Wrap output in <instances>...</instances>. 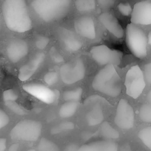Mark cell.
<instances>
[{"mask_svg": "<svg viewBox=\"0 0 151 151\" xmlns=\"http://www.w3.org/2000/svg\"><path fill=\"white\" fill-rule=\"evenodd\" d=\"M19 149V144L18 143H14L9 148V151H17Z\"/></svg>", "mask_w": 151, "mask_h": 151, "instance_id": "74e56055", "label": "cell"}, {"mask_svg": "<svg viewBox=\"0 0 151 151\" xmlns=\"http://www.w3.org/2000/svg\"><path fill=\"white\" fill-rule=\"evenodd\" d=\"M97 2L101 8L109 9L114 5L115 0H97Z\"/></svg>", "mask_w": 151, "mask_h": 151, "instance_id": "e575fe53", "label": "cell"}, {"mask_svg": "<svg viewBox=\"0 0 151 151\" xmlns=\"http://www.w3.org/2000/svg\"><path fill=\"white\" fill-rule=\"evenodd\" d=\"M9 122V118L7 114L0 109V129L6 126Z\"/></svg>", "mask_w": 151, "mask_h": 151, "instance_id": "d6a6232c", "label": "cell"}, {"mask_svg": "<svg viewBox=\"0 0 151 151\" xmlns=\"http://www.w3.org/2000/svg\"><path fill=\"white\" fill-rule=\"evenodd\" d=\"M90 52L93 59L100 65H106L110 64L119 65L123 57L121 51L110 49L105 45L94 46Z\"/></svg>", "mask_w": 151, "mask_h": 151, "instance_id": "ba28073f", "label": "cell"}, {"mask_svg": "<svg viewBox=\"0 0 151 151\" xmlns=\"http://www.w3.org/2000/svg\"><path fill=\"white\" fill-rule=\"evenodd\" d=\"M74 128V124L73 123L71 122H62L52 128L51 133L58 134L63 132L73 130Z\"/></svg>", "mask_w": 151, "mask_h": 151, "instance_id": "484cf974", "label": "cell"}, {"mask_svg": "<svg viewBox=\"0 0 151 151\" xmlns=\"http://www.w3.org/2000/svg\"><path fill=\"white\" fill-rule=\"evenodd\" d=\"M44 80L47 84L49 86H52L58 81V76L56 72L49 71L44 75Z\"/></svg>", "mask_w": 151, "mask_h": 151, "instance_id": "f1b7e54d", "label": "cell"}, {"mask_svg": "<svg viewBox=\"0 0 151 151\" xmlns=\"http://www.w3.org/2000/svg\"><path fill=\"white\" fill-rule=\"evenodd\" d=\"M126 41L129 50L136 57L143 58L147 55V37L136 24L131 23L127 25Z\"/></svg>", "mask_w": 151, "mask_h": 151, "instance_id": "277c9868", "label": "cell"}, {"mask_svg": "<svg viewBox=\"0 0 151 151\" xmlns=\"http://www.w3.org/2000/svg\"><path fill=\"white\" fill-rule=\"evenodd\" d=\"M49 38L45 35H38L35 38V45L40 50L45 49L49 44Z\"/></svg>", "mask_w": 151, "mask_h": 151, "instance_id": "83f0119b", "label": "cell"}, {"mask_svg": "<svg viewBox=\"0 0 151 151\" xmlns=\"http://www.w3.org/2000/svg\"><path fill=\"white\" fill-rule=\"evenodd\" d=\"M124 86L126 94L133 99H137L142 93L146 86L145 78L138 65L132 66L126 73Z\"/></svg>", "mask_w": 151, "mask_h": 151, "instance_id": "8992f818", "label": "cell"}, {"mask_svg": "<svg viewBox=\"0 0 151 151\" xmlns=\"http://www.w3.org/2000/svg\"><path fill=\"white\" fill-rule=\"evenodd\" d=\"M83 95V89L77 87L74 89L68 90L63 93V97L65 101H79Z\"/></svg>", "mask_w": 151, "mask_h": 151, "instance_id": "603a6c76", "label": "cell"}, {"mask_svg": "<svg viewBox=\"0 0 151 151\" xmlns=\"http://www.w3.org/2000/svg\"><path fill=\"white\" fill-rule=\"evenodd\" d=\"M76 9L80 12H88L96 8V0H74Z\"/></svg>", "mask_w": 151, "mask_h": 151, "instance_id": "7402d4cb", "label": "cell"}, {"mask_svg": "<svg viewBox=\"0 0 151 151\" xmlns=\"http://www.w3.org/2000/svg\"><path fill=\"white\" fill-rule=\"evenodd\" d=\"M23 89L40 101L46 104H51L56 99V94L48 87L38 83L27 84L22 87Z\"/></svg>", "mask_w": 151, "mask_h": 151, "instance_id": "30bf717a", "label": "cell"}, {"mask_svg": "<svg viewBox=\"0 0 151 151\" xmlns=\"http://www.w3.org/2000/svg\"><path fill=\"white\" fill-rule=\"evenodd\" d=\"M62 81L72 84L82 80L86 74L85 64L81 58H78L62 65L60 69Z\"/></svg>", "mask_w": 151, "mask_h": 151, "instance_id": "52a82bcc", "label": "cell"}, {"mask_svg": "<svg viewBox=\"0 0 151 151\" xmlns=\"http://www.w3.org/2000/svg\"><path fill=\"white\" fill-rule=\"evenodd\" d=\"M139 117L144 122L151 123V89L140 107Z\"/></svg>", "mask_w": 151, "mask_h": 151, "instance_id": "d6986e66", "label": "cell"}, {"mask_svg": "<svg viewBox=\"0 0 151 151\" xmlns=\"http://www.w3.org/2000/svg\"><path fill=\"white\" fill-rule=\"evenodd\" d=\"M144 76L146 81L151 84V63H147L144 67Z\"/></svg>", "mask_w": 151, "mask_h": 151, "instance_id": "836d02e7", "label": "cell"}, {"mask_svg": "<svg viewBox=\"0 0 151 151\" xmlns=\"http://www.w3.org/2000/svg\"><path fill=\"white\" fill-rule=\"evenodd\" d=\"M58 35L61 44L67 51L75 52L81 48V41L73 32L65 28H61L58 30Z\"/></svg>", "mask_w": 151, "mask_h": 151, "instance_id": "9a60e30c", "label": "cell"}, {"mask_svg": "<svg viewBox=\"0 0 151 151\" xmlns=\"http://www.w3.org/2000/svg\"><path fill=\"white\" fill-rule=\"evenodd\" d=\"M130 21L134 24H151V2L143 1L135 4L131 14Z\"/></svg>", "mask_w": 151, "mask_h": 151, "instance_id": "8fae6325", "label": "cell"}, {"mask_svg": "<svg viewBox=\"0 0 151 151\" xmlns=\"http://www.w3.org/2000/svg\"><path fill=\"white\" fill-rule=\"evenodd\" d=\"M6 106L12 111H14L15 113L19 114V115H24L25 114V111L20 106L19 104L16 103L15 101H7L5 102Z\"/></svg>", "mask_w": 151, "mask_h": 151, "instance_id": "4dcf8cb0", "label": "cell"}, {"mask_svg": "<svg viewBox=\"0 0 151 151\" xmlns=\"http://www.w3.org/2000/svg\"><path fill=\"white\" fill-rule=\"evenodd\" d=\"M78 107V101H66L60 107L59 115L62 118H69L74 115Z\"/></svg>", "mask_w": 151, "mask_h": 151, "instance_id": "ffe728a7", "label": "cell"}, {"mask_svg": "<svg viewBox=\"0 0 151 151\" xmlns=\"http://www.w3.org/2000/svg\"><path fill=\"white\" fill-rule=\"evenodd\" d=\"M6 147V139L0 138V151H4Z\"/></svg>", "mask_w": 151, "mask_h": 151, "instance_id": "8d00e7d4", "label": "cell"}, {"mask_svg": "<svg viewBox=\"0 0 151 151\" xmlns=\"http://www.w3.org/2000/svg\"><path fill=\"white\" fill-rule=\"evenodd\" d=\"M117 145L111 140H99L84 144L78 151H117Z\"/></svg>", "mask_w": 151, "mask_h": 151, "instance_id": "e0dca14e", "label": "cell"}, {"mask_svg": "<svg viewBox=\"0 0 151 151\" xmlns=\"http://www.w3.org/2000/svg\"><path fill=\"white\" fill-rule=\"evenodd\" d=\"M92 87L95 90L109 96H118L122 91V81L114 65L107 64L101 69L94 77Z\"/></svg>", "mask_w": 151, "mask_h": 151, "instance_id": "7a4b0ae2", "label": "cell"}, {"mask_svg": "<svg viewBox=\"0 0 151 151\" xmlns=\"http://www.w3.org/2000/svg\"><path fill=\"white\" fill-rule=\"evenodd\" d=\"M2 11L5 23L10 30L22 33L31 29L32 21L25 0H4Z\"/></svg>", "mask_w": 151, "mask_h": 151, "instance_id": "6da1fadb", "label": "cell"}, {"mask_svg": "<svg viewBox=\"0 0 151 151\" xmlns=\"http://www.w3.org/2000/svg\"><path fill=\"white\" fill-rule=\"evenodd\" d=\"M147 43L151 45V31L149 32L147 36Z\"/></svg>", "mask_w": 151, "mask_h": 151, "instance_id": "f35d334b", "label": "cell"}, {"mask_svg": "<svg viewBox=\"0 0 151 151\" xmlns=\"http://www.w3.org/2000/svg\"><path fill=\"white\" fill-rule=\"evenodd\" d=\"M100 23L111 34L117 38H122L123 36V29L117 19L111 14L106 12L99 16Z\"/></svg>", "mask_w": 151, "mask_h": 151, "instance_id": "2e32d148", "label": "cell"}, {"mask_svg": "<svg viewBox=\"0 0 151 151\" xmlns=\"http://www.w3.org/2000/svg\"><path fill=\"white\" fill-rule=\"evenodd\" d=\"M74 25L76 31L81 36L90 40L96 38V28L91 17L87 15L80 17L76 19Z\"/></svg>", "mask_w": 151, "mask_h": 151, "instance_id": "5bb4252c", "label": "cell"}, {"mask_svg": "<svg viewBox=\"0 0 151 151\" xmlns=\"http://www.w3.org/2000/svg\"><path fill=\"white\" fill-rule=\"evenodd\" d=\"M71 0H34L32 6L38 16L45 22L57 21L68 13Z\"/></svg>", "mask_w": 151, "mask_h": 151, "instance_id": "3957f363", "label": "cell"}, {"mask_svg": "<svg viewBox=\"0 0 151 151\" xmlns=\"http://www.w3.org/2000/svg\"><path fill=\"white\" fill-rule=\"evenodd\" d=\"M100 133L106 139H117L119 137V132L107 122H103L100 126Z\"/></svg>", "mask_w": 151, "mask_h": 151, "instance_id": "44dd1931", "label": "cell"}, {"mask_svg": "<svg viewBox=\"0 0 151 151\" xmlns=\"http://www.w3.org/2000/svg\"><path fill=\"white\" fill-rule=\"evenodd\" d=\"M49 54L52 61L55 63L58 64L64 61V58L63 55L54 47H51V48L50 50Z\"/></svg>", "mask_w": 151, "mask_h": 151, "instance_id": "f546056e", "label": "cell"}, {"mask_svg": "<svg viewBox=\"0 0 151 151\" xmlns=\"http://www.w3.org/2000/svg\"><path fill=\"white\" fill-rule=\"evenodd\" d=\"M37 150L39 151H59L60 149L54 142L42 137L38 144Z\"/></svg>", "mask_w": 151, "mask_h": 151, "instance_id": "cb8c5ba5", "label": "cell"}, {"mask_svg": "<svg viewBox=\"0 0 151 151\" xmlns=\"http://www.w3.org/2000/svg\"><path fill=\"white\" fill-rule=\"evenodd\" d=\"M117 7L119 12L123 16L127 17L132 14L133 9L128 2H120Z\"/></svg>", "mask_w": 151, "mask_h": 151, "instance_id": "4316f807", "label": "cell"}, {"mask_svg": "<svg viewBox=\"0 0 151 151\" xmlns=\"http://www.w3.org/2000/svg\"><path fill=\"white\" fill-rule=\"evenodd\" d=\"M42 129L41 122L31 119L19 122L11 130L9 136L13 140L35 142L40 137Z\"/></svg>", "mask_w": 151, "mask_h": 151, "instance_id": "5b68a950", "label": "cell"}, {"mask_svg": "<svg viewBox=\"0 0 151 151\" xmlns=\"http://www.w3.org/2000/svg\"><path fill=\"white\" fill-rule=\"evenodd\" d=\"M104 120L102 107L99 102H95L91 109L86 114V121L90 126L101 124Z\"/></svg>", "mask_w": 151, "mask_h": 151, "instance_id": "ac0fdd59", "label": "cell"}, {"mask_svg": "<svg viewBox=\"0 0 151 151\" xmlns=\"http://www.w3.org/2000/svg\"><path fill=\"white\" fill-rule=\"evenodd\" d=\"M2 98L5 102L15 101L18 99V95L12 89H8L3 92Z\"/></svg>", "mask_w": 151, "mask_h": 151, "instance_id": "1f68e13d", "label": "cell"}, {"mask_svg": "<svg viewBox=\"0 0 151 151\" xmlns=\"http://www.w3.org/2000/svg\"><path fill=\"white\" fill-rule=\"evenodd\" d=\"M139 137L142 143L151 150V126L140 130L139 133Z\"/></svg>", "mask_w": 151, "mask_h": 151, "instance_id": "d4e9b609", "label": "cell"}, {"mask_svg": "<svg viewBox=\"0 0 151 151\" xmlns=\"http://www.w3.org/2000/svg\"><path fill=\"white\" fill-rule=\"evenodd\" d=\"M29 47L27 42L23 40L17 39L10 42L7 45L6 52L9 60L17 63L28 53Z\"/></svg>", "mask_w": 151, "mask_h": 151, "instance_id": "4fadbf2b", "label": "cell"}, {"mask_svg": "<svg viewBox=\"0 0 151 151\" xmlns=\"http://www.w3.org/2000/svg\"><path fill=\"white\" fill-rule=\"evenodd\" d=\"M115 124L120 129L128 130L132 129L134 123V113L129 102L122 99L119 100L114 119Z\"/></svg>", "mask_w": 151, "mask_h": 151, "instance_id": "9c48e42d", "label": "cell"}, {"mask_svg": "<svg viewBox=\"0 0 151 151\" xmlns=\"http://www.w3.org/2000/svg\"><path fill=\"white\" fill-rule=\"evenodd\" d=\"M45 55L44 52L36 53L27 63L24 64L19 70L18 78L24 81L29 79L39 68L44 62Z\"/></svg>", "mask_w": 151, "mask_h": 151, "instance_id": "7c38bea8", "label": "cell"}, {"mask_svg": "<svg viewBox=\"0 0 151 151\" xmlns=\"http://www.w3.org/2000/svg\"><path fill=\"white\" fill-rule=\"evenodd\" d=\"M78 150V146L75 143L68 144L65 149V150H67V151H76Z\"/></svg>", "mask_w": 151, "mask_h": 151, "instance_id": "d590c367", "label": "cell"}]
</instances>
